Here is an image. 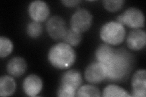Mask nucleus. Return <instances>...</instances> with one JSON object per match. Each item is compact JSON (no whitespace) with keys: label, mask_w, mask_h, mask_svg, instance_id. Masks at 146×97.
<instances>
[{"label":"nucleus","mask_w":146,"mask_h":97,"mask_svg":"<svg viewBox=\"0 0 146 97\" xmlns=\"http://www.w3.org/2000/svg\"><path fill=\"white\" fill-rule=\"evenodd\" d=\"M82 76L81 73L76 69H70L63 73L61 77L57 96L60 97H74L81 86Z\"/></svg>","instance_id":"obj_3"},{"label":"nucleus","mask_w":146,"mask_h":97,"mask_svg":"<svg viewBox=\"0 0 146 97\" xmlns=\"http://www.w3.org/2000/svg\"><path fill=\"white\" fill-rule=\"evenodd\" d=\"M62 40L71 47H76L81 43L82 35L70 28L67 29Z\"/></svg>","instance_id":"obj_18"},{"label":"nucleus","mask_w":146,"mask_h":97,"mask_svg":"<svg viewBox=\"0 0 146 97\" xmlns=\"http://www.w3.org/2000/svg\"><path fill=\"white\" fill-rule=\"evenodd\" d=\"M99 35L105 43L110 46H118L124 41L126 30L124 26L117 21H109L100 29Z\"/></svg>","instance_id":"obj_4"},{"label":"nucleus","mask_w":146,"mask_h":97,"mask_svg":"<svg viewBox=\"0 0 146 97\" xmlns=\"http://www.w3.org/2000/svg\"><path fill=\"white\" fill-rule=\"evenodd\" d=\"M116 49L112 46L106 43L100 44L95 51V58L96 61L106 64L113 56Z\"/></svg>","instance_id":"obj_14"},{"label":"nucleus","mask_w":146,"mask_h":97,"mask_svg":"<svg viewBox=\"0 0 146 97\" xmlns=\"http://www.w3.org/2000/svg\"><path fill=\"white\" fill-rule=\"evenodd\" d=\"M43 27L40 22L32 21L29 22L26 27V33L29 37L36 38L42 35L43 33Z\"/></svg>","instance_id":"obj_20"},{"label":"nucleus","mask_w":146,"mask_h":97,"mask_svg":"<svg viewBox=\"0 0 146 97\" xmlns=\"http://www.w3.org/2000/svg\"><path fill=\"white\" fill-rule=\"evenodd\" d=\"M13 50V44L12 41L6 36L0 37V57L6 58L10 55Z\"/></svg>","instance_id":"obj_19"},{"label":"nucleus","mask_w":146,"mask_h":97,"mask_svg":"<svg viewBox=\"0 0 146 97\" xmlns=\"http://www.w3.org/2000/svg\"><path fill=\"white\" fill-rule=\"evenodd\" d=\"M28 13L33 21L40 23L48 19L50 15V9L46 2L36 0L29 4Z\"/></svg>","instance_id":"obj_9"},{"label":"nucleus","mask_w":146,"mask_h":97,"mask_svg":"<svg viewBox=\"0 0 146 97\" xmlns=\"http://www.w3.org/2000/svg\"><path fill=\"white\" fill-rule=\"evenodd\" d=\"M102 96L104 97H131L125 89L116 84H109L103 90Z\"/></svg>","instance_id":"obj_16"},{"label":"nucleus","mask_w":146,"mask_h":97,"mask_svg":"<svg viewBox=\"0 0 146 97\" xmlns=\"http://www.w3.org/2000/svg\"><path fill=\"white\" fill-rule=\"evenodd\" d=\"M17 84L12 76L3 75L0 78V96H10L15 94Z\"/></svg>","instance_id":"obj_15"},{"label":"nucleus","mask_w":146,"mask_h":97,"mask_svg":"<svg viewBox=\"0 0 146 97\" xmlns=\"http://www.w3.org/2000/svg\"><path fill=\"white\" fill-rule=\"evenodd\" d=\"M116 21L132 29L143 28L145 26V17L143 11L136 7H129L116 18Z\"/></svg>","instance_id":"obj_5"},{"label":"nucleus","mask_w":146,"mask_h":97,"mask_svg":"<svg viewBox=\"0 0 146 97\" xmlns=\"http://www.w3.org/2000/svg\"><path fill=\"white\" fill-rule=\"evenodd\" d=\"M76 53L71 46L62 42L50 48L48 59L51 65L59 70L72 67L76 61Z\"/></svg>","instance_id":"obj_2"},{"label":"nucleus","mask_w":146,"mask_h":97,"mask_svg":"<svg viewBox=\"0 0 146 97\" xmlns=\"http://www.w3.org/2000/svg\"><path fill=\"white\" fill-rule=\"evenodd\" d=\"M26 60L21 57H14L8 61L6 69L9 75L13 77H20L23 75L27 70Z\"/></svg>","instance_id":"obj_13"},{"label":"nucleus","mask_w":146,"mask_h":97,"mask_svg":"<svg viewBox=\"0 0 146 97\" xmlns=\"http://www.w3.org/2000/svg\"><path fill=\"white\" fill-rule=\"evenodd\" d=\"M126 43L127 47L133 51L143 49L146 45L145 32L139 29H133L127 35Z\"/></svg>","instance_id":"obj_12"},{"label":"nucleus","mask_w":146,"mask_h":97,"mask_svg":"<svg viewBox=\"0 0 146 97\" xmlns=\"http://www.w3.org/2000/svg\"><path fill=\"white\" fill-rule=\"evenodd\" d=\"M124 3V0H105L103 1V5L107 11L115 12L119 11Z\"/></svg>","instance_id":"obj_21"},{"label":"nucleus","mask_w":146,"mask_h":97,"mask_svg":"<svg viewBox=\"0 0 146 97\" xmlns=\"http://www.w3.org/2000/svg\"><path fill=\"white\" fill-rule=\"evenodd\" d=\"M101 92L96 86L91 84H86L80 86L76 92V96L78 97L88 96H101Z\"/></svg>","instance_id":"obj_17"},{"label":"nucleus","mask_w":146,"mask_h":97,"mask_svg":"<svg viewBox=\"0 0 146 97\" xmlns=\"http://www.w3.org/2000/svg\"><path fill=\"white\" fill-rule=\"evenodd\" d=\"M61 3L65 7H72L79 4L81 3V1L80 0H63V1H61Z\"/></svg>","instance_id":"obj_22"},{"label":"nucleus","mask_w":146,"mask_h":97,"mask_svg":"<svg viewBox=\"0 0 146 97\" xmlns=\"http://www.w3.org/2000/svg\"><path fill=\"white\" fill-rule=\"evenodd\" d=\"M132 96L145 97L146 96V71L139 69L136 71L131 78Z\"/></svg>","instance_id":"obj_11"},{"label":"nucleus","mask_w":146,"mask_h":97,"mask_svg":"<svg viewBox=\"0 0 146 97\" xmlns=\"http://www.w3.org/2000/svg\"><path fill=\"white\" fill-rule=\"evenodd\" d=\"M43 86V82L42 78L35 74L27 76L23 82V89L25 94L31 97L38 95L42 90Z\"/></svg>","instance_id":"obj_10"},{"label":"nucleus","mask_w":146,"mask_h":97,"mask_svg":"<svg viewBox=\"0 0 146 97\" xmlns=\"http://www.w3.org/2000/svg\"><path fill=\"white\" fill-rule=\"evenodd\" d=\"M133 58L124 49H116L110 61L104 65L106 66L107 79L113 82H121L129 74L133 67Z\"/></svg>","instance_id":"obj_1"},{"label":"nucleus","mask_w":146,"mask_h":97,"mask_svg":"<svg viewBox=\"0 0 146 97\" xmlns=\"http://www.w3.org/2000/svg\"><path fill=\"white\" fill-rule=\"evenodd\" d=\"M93 15L85 8H79L72 15L70 19V28L79 34L90 29L93 22Z\"/></svg>","instance_id":"obj_6"},{"label":"nucleus","mask_w":146,"mask_h":97,"mask_svg":"<svg viewBox=\"0 0 146 97\" xmlns=\"http://www.w3.org/2000/svg\"><path fill=\"white\" fill-rule=\"evenodd\" d=\"M46 26L50 37L54 40H62L68 29L65 20L58 15L50 18Z\"/></svg>","instance_id":"obj_8"},{"label":"nucleus","mask_w":146,"mask_h":97,"mask_svg":"<svg viewBox=\"0 0 146 97\" xmlns=\"http://www.w3.org/2000/svg\"><path fill=\"white\" fill-rule=\"evenodd\" d=\"M84 77L86 81L93 84H97L107 79L106 67L98 61L90 63L86 67Z\"/></svg>","instance_id":"obj_7"}]
</instances>
